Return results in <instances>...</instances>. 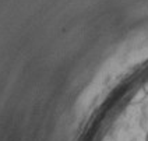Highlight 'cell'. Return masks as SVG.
<instances>
[{
    "label": "cell",
    "instance_id": "cell-1",
    "mask_svg": "<svg viewBox=\"0 0 148 141\" xmlns=\"http://www.w3.org/2000/svg\"><path fill=\"white\" fill-rule=\"evenodd\" d=\"M147 97H148V94H147V91H145V88L143 87V88H140L138 91L136 92V95L132 98L130 103H132V105H138V103H141Z\"/></svg>",
    "mask_w": 148,
    "mask_h": 141
},
{
    "label": "cell",
    "instance_id": "cell-2",
    "mask_svg": "<svg viewBox=\"0 0 148 141\" xmlns=\"http://www.w3.org/2000/svg\"><path fill=\"white\" fill-rule=\"evenodd\" d=\"M144 88H145V91H147V94H148V81H147V84L144 85Z\"/></svg>",
    "mask_w": 148,
    "mask_h": 141
},
{
    "label": "cell",
    "instance_id": "cell-3",
    "mask_svg": "<svg viewBox=\"0 0 148 141\" xmlns=\"http://www.w3.org/2000/svg\"><path fill=\"white\" fill-rule=\"evenodd\" d=\"M145 141H148V131H147V136H145Z\"/></svg>",
    "mask_w": 148,
    "mask_h": 141
}]
</instances>
